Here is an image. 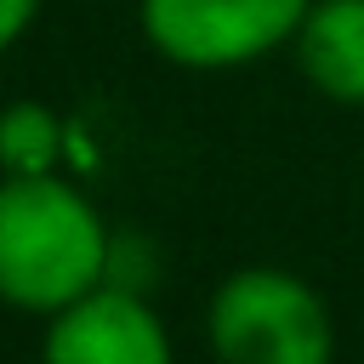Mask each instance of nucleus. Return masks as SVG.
Masks as SVG:
<instances>
[{
	"instance_id": "f257e3e1",
	"label": "nucleus",
	"mask_w": 364,
	"mask_h": 364,
	"mask_svg": "<svg viewBox=\"0 0 364 364\" xmlns=\"http://www.w3.org/2000/svg\"><path fill=\"white\" fill-rule=\"evenodd\" d=\"M108 250L97 205L57 171L0 182V301L51 318L108 284Z\"/></svg>"
},
{
	"instance_id": "f03ea898",
	"label": "nucleus",
	"mask_w": 364,
	"mask_h": 364,
	"mask_svg": "<svg viewBox=\"0 0 364 364\" xmlns=\"http://www.w3.org/2000/svg\"><path fill=\"white\" fill-rule=\"evenodd\" d=\"M222 364H330L336 324L324 296L284 267H239L216 284L205 313Z\"/></svg>"
},
{
	"instance_id": "7ed1b4c3",
	"label": "nucleus",
	"mask_w": 364,
	"mask_h": 364,
	"mask_svg": "<svg viewBox=\"0 0 364 364\" xmlns=\"http://www.w3.org/2000/svg\"><path fill=\"white\" fill-rule=\"evenodd\" d=\"M313 0H142V34L182 68H239L296 40Z\"/></svg>"
},
{
	"instance_id": "20e7f679",
	"label": "nucleus",
	"mask_w": 364,
	"mask_h": 364,
	"mask_svg": "<svg viewBox=\"0 0 364 364\" xmlns=\"http://www.w3.org/2000/svg\"><path fill=\"white\" fill-rule=\"evenodd\" d=\"M40 364H171V336L142 290L97 284L51 313Z\"/></svg>"
},
{
	"instance_id": "39448f33",
	"label": "nucleus",
	"mask_w": 364,
	"mask_h": 364,
	"mask_svg": "<svg viewBox=\"0 0 364 364\" xmlns=\"http://www.w3.org/2000/svg\"><path fill=\"white\" fill-rule=\"evenodd\" d=\"M296 63L330 102L364 108V0H313L296 28Z\"/></svg>"
},
{
	"instance_id": "423d86ee",
	"label": "nucleus",
	"mask_w": 364,
	"mask_h": 364,
	"mask_svg": "<svg viewBox=\"0 0 364 364\" xmlns=\"http://www.w3.org/2000/svg\"><path fill=\"white\" fill-rule=\"evenodd\" d=\"M63 119L46 102H11L0 114V171L6 176H46L63 159Z\"/></svg>"
},
{
	"instance_id": "0eeeda50",
	"label": "nucleus",
	"mask_w": 364,
	"mask_h": 364,
	"mask_svg": "<svg viewBox=\"0 0 364 364\" xmlns=\"http://www.w3.org/2000/svg\"><path fill=\"white\" fill-rule=\"evenodd\" d=\"M34 11H40V0H0V51L34 23Z\"/></svg>"
}]
</instances>
